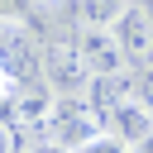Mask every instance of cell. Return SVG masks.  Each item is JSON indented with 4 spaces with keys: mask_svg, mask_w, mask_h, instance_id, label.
<instances>
[{
    "mask_svg": "<svg viewBox=\"0 0 153 153\" xmlns=\"http://www.w3.org/2000/svg\"><path fill=\"white\" fill-rule=\"evenodd\" d=\"M81 153H134V148H129L124 139H115V134H96V139H91Z\"/></svg>",
    "mask_w": 153,
    "mask_h": 153,
    "instance_id": "obj_9",
    "label": "cell"
},
{
    "mask_svg": "<svg viewBox=\"0 0 153 153\" xmlns=\"http://www.w3.org/2000/svg\"><path fill=\"white\" fill-rule=\"evenodd\" d=\"M43 81L57 96H86L91 72H86V57H81V43L76 38H67V33L43 38Z\"/></svg>",
    "mask_w": 153,
    "mask_h": 153,
    "instance_id": "obj_2",
    "label": "cell"
},
{
    "mask_svg": "<svg viewBox=\"0 0 153 153\" xmlns=\"http://www.w3.org/2000/svg\"><path fill=\"white\" fill-rule=\"evenodd\" d=\"M14 143H19V134H14V124L0 115V153H14Z\"/></svg>",
    "mask_w": 153,
    "mask_h": 153,
    "instance_id": "obj_11",
    "label": "cell"
},
{
    "mask_svg": "<svg viewBox=\"0 0 153 153\" xmlns=\"http://www.w3.org/2000/svg\"><path fill=\"white\" fill-rule=\"evenodd\" d=\"M0 19H29V0H0Z\"/></svg>",
    "mask_w": 153,
    "mask_h": 153,
    "instance_id": "obj_10",
    "label": "cell"
},
{
    "mask_svg": "<svg viewBox=\"0 0 153 153\" xmlns=\"http://www.w3.org/2000/svg\"><path fill=\"white\" fill-rule=\"evenodd\" d=\"M10 91H14V86H10V76H5V72H0V105H5V100H10Z\"/></svg>",
    "mask_w": 153,
    "mask_h": 153,
    "instance_id": "obj_13",
    "label": "cell"
},
{
    "mask_svg": "<svg viewBox=\"0 0 153 153\" xmlns=\"http://www.w3.org/2000/svg\"><path fill=\"white\" fill-rule=\"evenodd\" d=\"M24 153H72V148H62V143H53V139H33Z\"/></svg>",
    "mask_w": 153,
    "mask_h": 153,
    "instance_id": "obj_12",
    "label": "cell"
},
{
    "mask_svg": "<svg viewBox=\"0 0 153 153\" xmlns=\"http://www.w3.org/2000/svg\"><path fill=\"white\" fill-rule=\"evenodd\" d=\"M134 153H153V134H148V139H143V143H139Z\"/></svg>",
    "mask_w": 153,
    "mask_h": 153,
    "instance_id": "obj_14",
    "label": "cell"
},
{
    "mask_svg": "<svg viewBox=\"0 0 153 153\" xmlns=\"http://www.w3.org/2000/svg\"><path fill=\"white\" fill-rule=\"evenodd\" d=\"M110 29H115V38H120V48H124V57H129L134 67H143V62L153 57V14H148L143 5H129Z\"/></svg>",
    "mask_w": 153,
    "mask_h": 153,
    "instance_id": "obj_6",
    "label": "cell"
},
{
    "mask_svg": "<svg viewBox=\"0 0 153 153\" xmlns=\"http://www.w3.org/2000/svg\"><path fill=\"white\" fill-rule=\"evenodd\" d=\"M96 134H105V120L91 110V100H86V96H57V110H53V120H48V134H43V139H53V143H62V148L81 153Z\"/></svg>",
    "mask_w": 153,
    "mask_h": 153,
    "instance_id": "obj_3",
    "label": "cell"
},
{
    "mask_svg": "<svg viewBox=\"0 0 153 153\" xmlns=\"http://www.w3.org/2000/svg\"><path fill=\"white\" fill-rule=\"evenodd\" d=\"M57 110V91L48 81H33V86H14L10 100H5V120L14 124L19 139H43L48 134V120Z\"/></svg>",
    "mask_w": 153,
    "mask_h": 153,
    "instance_id": "obj_4",
    "label": "cell"
},
{
    "mask_svg": "<svg viewBox=\"0 0 153 153\" xmlns=\"http://www.w3.org/2000/svg\"><path fill=\"white\" fill-rule=\"evenodd\" d=\"M134 100L153 115V67H134Z\"/></svg>",
    "mask_w": 153,
    "mask_h": 153,
    "instance_id": "obj_8",
    "label": "cell"
},
{
    "mask_svg": "<svg viewBox=\"0 0 153 153\" xmlns=\"http://www.w3.org/2000/svg\"><path fill=\"white\" fill-rule=\"evenodd\" d=\"M105 134H115V139H124L129 148H139V143L153 134V115H148L134 96H124V100L105 115Z\"/></svg>",
    "mask_w": 153,
    "mask_h": 153,
    "instance_id": "obj_7",
    "label": "cell"
},
{
    "mask_svg": "<svg viewBox=\"0 0 153 153\" xmlns=\"http://www.w3.org/2000/svg\"><path fill=\"white\" fill-rule=\"evenodd\" d=\"M0 72L10 76V86L43 81V43L33 38L29 19H0Z\"/></svg>",
    "mask_w": 153,
    "mask_h": 153,
    "instance_id": "obj_1",
    "label": "cell"
},
{
    "mask_svg": "<svg viewBox=\"0 0 153 153\" xmlns=\"http://www.w3.org/2000/svg\"><path fill=\"white\" fill-rule=\"evenodd\" d=\"M53 5H62V0H53Z\"/></svg>",
    "mask_w": 153,
    "mask_h": 153,
    "instance_id": "obj_15",
    "label": "cell"
},
{
    "mask_svg": "<svg viewBox=\"0 0 153 153\" xmlns=\"http://www.w3.org/2000/svg\"><path fill=\"white\" fill-rule=\"evenodd\" d=\"M76 43H81V57H86V72H91V76H124V72L134 67V62L124 57L115 29H96V24H86V29L76 33Z\"/></svg>",
    "mask_w": 153,
    "mask_h": 153,
    "instance_id": "obj_5",
    "label": "cell"
}]
</instances>
